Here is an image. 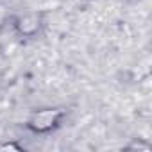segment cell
<instances>
[{
  "mask_svg": "<svg viewBox=\"0 0 152 152\" xmlns=\"http://www.w3.org/2000/svg\"><path fill=\"white\" fill-rule=\"evenodd\" d=\"M61 116H63V113L59 109H43V111H38L36 115H32V118L29 120V125L38 132H45V131H50L59 122Z\"/></svg>",
  "mask_w": 152,
  "mask_h": 152,
  "instance_id": "cell-1",
  "label": "cell"
},
{
  "mask_svg": "<svg viewBox=\"0 0 152 152\" xmlns=\"http://www.w3.org/2000/svg\"><path fill=\"white\" fill-rule=\"evenodd\" d=\"M38 16H34V15H27V16H23L22 20H20V23H18V27H20V31L23 32V34H34L36 31H38Z\"/></svg>",
  "mask_w": 152,
  "mask_h": 152,
  "instance_id": "cell-2",
  "label": "cell"
}]
</instances>
